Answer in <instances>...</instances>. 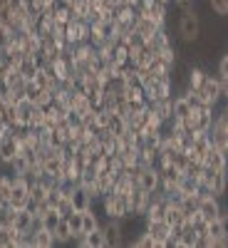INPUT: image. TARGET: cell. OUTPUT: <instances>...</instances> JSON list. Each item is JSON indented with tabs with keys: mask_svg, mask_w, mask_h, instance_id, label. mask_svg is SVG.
<instances>
[{
	"mask_svg": "<svg viewBox=\"0 0 228 248\" xmlns=\"http://www.w3.org/2000/svg\"><path fill=\"white\" fill-rule=\"evenodd\" d=\"M176 189L181 191V196H191V194H196V189H198V179H194V176H181V181H179Z\"/></svg>",
	"mask_w": 228,
	"mask_h": 248,
	"instance_id": "ffe728a7",
	"label": "cell"
},
{
	"mask_svg": "<svg viewBox=\"0 0 228 248\" xmlns=\"http://www.w3.org/2000/svg\"><path fill=\"white\" fill-rule=\"evenodd\" d=\"M109 5H119V3H124V0H107Z\"/></svg>",
	"mask_w": 228,
	"mask_h": 248,
	"instance_id": "4dcf8cb0",
	"label": "cell"
},
{
	"mask_svg": "<svg viewBox=\"0 0 228 248\" xmlns=\"http://www.w3.org/2000/svg\"><path fill=\"white\" fill-rule=\"evenodd\" d=\"M132 246H134V248H156L154 238H152L147 231H144V229H141V233H139V236L132 241Z\"/></svg>",
	"mask_w": 228,
	"mask_h": 248,
	"instance_id": "d4e9b609",
	"label": "cell"
},
{
	"mask_svg": "<svg viewBox=\"0 0 228 248\" xmlns=\"http://www.w3.org/2000/svg\"><path fill=\"white\" fill-rule=\"evenodd\" d=\"M57 211L62 214V218H67L70 214H75V206H72V199H62L57 203Z\"/></svg>",
	"mask_w": 228,
	"mask_h": 248,
	"instance_id": "83f0119b",
	"label": "cell"
},
{
	"mask_svg": "<svg viewBox=\"0 0 228 248\" xmlns=\"http://www.w3.org/2000/svg\"><path fill=\"white\" fill-rule=\"evenodd\" d=\"M32 241H35V248H52V246H55V236H52V231H47V229L35 231V233H32Z\"/></svg>",
	"mask_w": 228,
	"mask_h": 248,
	"instance_id": "e0dca14e",
	"label": "cell"
},
{
	"mask_svg": "<svg viewBox=\"0 0 228 248\" xmlns=\"http://www.w3.org/2000/svg\"><path fill=\"white\" fill-rule=\"evenodd\" d=\"M139 186L149 194H159L161 189V179H159V169L156 167H144L139 174Z\"/></svg>",
	"mask_w": 228,
	"mask_h": 248,
	"instance_id": "5b68a950",
	"label": "cell"
},
{
	"mask_svg": "<svg viewBox=\"0 0 228 248\" xmlns=\"http://www.w3.org/2000/svg\"><path fill=\"white\" fill-rule=\"evenodd\" d=\"M97 201L90 196V191L85 189V186H75V191H72V206H75V211H87L90 206H94Z\"/></svg>",
	"mask_w": 228,
	"mask_h": 248,
	"instance_id": "8fae6325",
	"label": "cell"
},
{
	"mask_svg": "<svg viewBox=\"0 0 228 248\" xmlns=\"http://www.w3.org/2000/svg\"><path fill=\"white\" fill-rule=\"evenodd\" d=\"M226 196H228V194H226Z\"/></svg>",
	"mask_w": 228,
	"mask_h": 248,
	"instance_id": "d6a6232c",
	"label": "cell"
},
{
	"mask_svg": "<svg viewBox=\"0 0 228 248\" xmlns=\"http://www.w3.org/2000/svg\"><path fill=\"white\" fill-rule=\"evenodd\" d=\"M147 45L154 50V52H159V50H164V47H169V45H174L171 43V37H169V32H167V28H161L159 32H154L149 40H147Z\"/></svg>",
	"mask_w": 228,
	"mask_h": 248,
	"instance_id": "9a60e30c",
	"label": "cell"
},
{
	"mask_svg": "<svg viewBox=\"0 0 228 248\" xmlns=\"http://www.w3.org/2000/svg\"><path fill=\"white\" fill-rule=\"evenodd\" d=\"M206 77H209V72H206L203 67H198V65L186 67V85H183V87H189V90H201L203 82H206Z\"/></svg>",
	"mask_w": 228,
	"mask_h": 248,
	"instance_id": "30bf717a",
	"label": "cell"
},
{
	"mask_svg": "<svg viewBox=\"0 0 228 248\" xmlns=\"http://www.w3.org/2000/svg\"><path fill=\"white\" fill-rule=\"evenodd\" d=\"M203 164H206V167H211V169H228V154L221 147H213V144H211V149L206 152Z\"/></svg>",
	"mask_w": 228,
	"mask_h": 248,
	"instance_id": "9c48e42d",
	"label": "cell"
},
{
	"mask_svg": "<svg viewBox=\"0 0 228 248\" xmlns=\"http://www.w3.org/2000/svg\"><path fill=\"white\" fill-rule=\"evenodd\" d=\"M127 43H129V47L137 52V50H141V47H147V37H144L141 32H137V30H132V32L127 35Z\"/></svg>",
	"mask_w": 228,
	"mask_h": 248,
	"instance_id": "cb8c5ba5",
	"label": "cell"
},
{
	"mask_svg": "<svg viewBox=\"0 0 228 248\" xmlns=\"http://www.w3.org/2000/svg\"><path fill=\"white\" fill-rule=\"evenodd\" d=\"M129 129V124H127V119L124 117H119V114H114L112 112V122H109V132L114 134V137H119V134H124Z\"/></svg>",
	"mask_w": 228,
	"mask_h": 248,
	"instance_id": "603a6c76",
	"label": "cell"
},
{
	"mask_svg": "<svg viewBox=\"0 0 228 248\" xmlns=\"http://www.w3.org/2000/svg\"><path fill=\"white\" fill-rule=\"evenodd\" d=\"M144 231H147L152 238H154V243H156V248H164V241H167V236H169V231H171V226L167 223V221H147L144 223Z\"/></svg>",
	"mask_w": 228,
	"mask_h": 248,
	"instance_id": "8992f818",
	"label": "cell"
},
{
	"mask_svg": "<svg viewBox=\"0 0 228 248\" xmlns=\"http://www.w3.org/2000/svg\"><path fill=\"white\" fill-rule=\"evenodd\" d=\"M5 169H8V174H13V176H25L28 169H30V164H28V159H25L23 154L17 152V154L8 161V167H5Z\"/></svg>",
	"mask_w": 228,
	"mask_h": 248,
	"instance_id": "5bb4252c",
	"label": "cell"
},
{
	"mask_svg": "<svg viewBox=\"0 0 228 248\" xmlns=\"http://www.w3.org/2000/svg\"><path fill=\"white\" fill-rule=\"evenodd\" d=\"M20 152V139L15 134L0 139V167H8V161Z\"/></svg>",
	"mask_w": 228,
	"mask_h": 248,
	"instance_id": "ba28073f",
	"label": "cell"
},
{
	"mask_svg": "<svg viewBox=\"0 0 228 248\" xmlns=\"http://www.w3.org/2000/svg\"><path fill=\"white\" fill-rule=\"evenodd\" d=\"M211 191H213V196H218V199H223V196L228 194V169H216V171H213Z\"/></svg>",
	"mask_w": 228,
	"mask_h": 248,
	"instance_id": "7c38bea8",
	"label": "cell"
},
{
	"mask_svg": "<svg viewBox=\"0 0 228 248\" xmlns=\"http://www.w3.org/2000/svg\"><path fill=\"white\" fill-rule=\"evenodd\" d=\"M0 8H3V5H0Z\"/></svg>",
	"mask_w": 228,
	"mask_h": 248,
	"instance_id": "1f68e13d",
	"label": "cell"
},
{
	"mask_svg": "<svg viewBox=\"0 0 228 248\" xmlns=\"http://www.w3.org/2000/svg\"><path fill=\"white\" fill-rule=\"evenodd\" d=\"M67 124H70V127L72 129H77V127H82V114L77 112V109H67Z\"/></svg>",
	"mask_w": 228,
	"mask_h": 248,
	"instance_id": "f1b7e54d",
	"label": "cell"
},
{
	"mask_svg": "<svg viewBox=\"0 0 228 248\" xmlns=\"http://www.w3.org/2000/svg\"><path fill=\"white\" fill-rule=\"evenodd\" d=\"M127 221L129 218H107L105 223H102V231H105V238H107V248H114V246L124 243V236H127Z\"/></svg>",
	"mask_w": 228,
	"mask_h": 248,
	"instance_id": "3957f363",
	"label": "cell"
},
{
	"mask_svg": "<svg viewBox=\"0 0 228 248\" xmlns=\"http://www.w3.org/2000/svg\"><path fill=\"white\" fill-rule=\"evenodd\" d=\"M17 72L23 75L25 79H35V72H37V67H35L32 57H23V60H20V65H17Z\"/></svg>",
	"mask_w": 228,
	"mask_h": 248,
	"instance_id": "7402d4cb",
	"label": "cell"
},
{
	"mask_svg": "<svg viewBox=\"0 0 228 248\" xmlns=\"http://www.w3.org/2000/svg\"><path fill=\"white\" fill-rule=\"evenodd\" d=\"M52 236H55V246H67V243L75 241V233H72V229H70L67 218H62V221L57 223V229L52 231Z\"/></svg>",
	"mask_w": 228,
	"mask_h": 248,
	"instance_id": "4fadbf2b",
	"label": "cell"
},
{
	"mask_svg": "<svg viewBox=\"0 0 228 248\" xmlns=\"http://www.w3.org/2000/svg\"><path fill=\"white\" fill-rule=\"evenodd\" d=\"M221 211H223V203H221V199H218V196L201 199V203H198V214H201L206 221L221 218Z\"/></svg>",
	"mask_w": 228,
	"mask_h": 248,
	"instance_id": "52a82bcc",
	"label": "cell"
},
{
	"mask_svg": "<svg viewBox=\"0 0 228 248\" xmlns=\"http://www.w3.org/2000/svg\"><path fill=\"white\" fill-rule=\"evenodd\" d=\"M221 223H223V233L228 236V206H223V211H221Z\"/></svg>",
	"mask_w": 228,
	"mask_h": 248,
	"instance_id": "f546056e",
	"label": "cell"
},
{
	"mask_svg": "<svg viewBox=\"0 0 228 248\" xmlns=\"http://www.w3.org/2000/svg\"><path fill=\"white\" fill-rule=\"evenodd\" d=\"M99 203L107 218H129V194L107 191L99 199Z\"/></svg>",
	"mask_w": 228,
	"mask_h": 248,
	"instance_id": "7a4b0ae2",
	"label": "cell"
},
{
	"mask_svg": "<svg viewBox=\"0 0 228 248\" xmlns=\"http://www.w3.org/2000/svg\"><path fill=\"white\" fill-rule=\"evenodd\" d=\"M85 248H107V238H105L102 226H99V229H94L92 233L85 236Z\"/></svg>",
	"mask_w": 228,
	"mask_h": 248,
	"instance_id": "2e32d148",
	"label": "cell"
},
{
	"mask_svg": "<svg viewBox=\"0 0 228 248\" xmlns=\"http://www.w3.org/2000/svg\"><path fill=\"white\" fill-rule=\"evenodd\" d=\"M176 35H179V40H181L183 45L198 43V37H201V15L191 5L181 8L179 23H176Z\"/></svg>",
	"mask_w": 228,
	"mask_h": 248,
	"instance_id": "6da1fadb",
	"label": "cell"
},
{
	"mask_svg": "<svg viewBox=\"0 0 228 248\" xmlns=\"http://www.w3.org/2000/svg\"><path fill=\"white\" fill-rule=\"evenodd\" d=\"M201 97L209 102L211 107H218L221 102H223V92H221V82H218V75H209L203 82V87L198 90Z\"/></svg>",
	"mask_w": 228,
	"mask_h": 248,
	"instance_id": "277c9868",
	"label": "cell"
},
{
	"mask_svg": "<svg viewBox=\"0 0 228 248\" xmlns=\"http://www.w3.org/2000/svg\"><path fill=\"white\" fill-rule=\"evenodd\" d=\"M60 221H62V214H60L57 209H47V211L43 214V229H47V231H55Z\"/></svg>",
	"mask_w": 228,
	"mask_h": 248,
	"instance_id": "44dd1931",
	"label": "cell"
},
{
	"mask_svg": "<svg viewBox=\"0 0 228 248\" xmlns=\"http://www.w3.org/2000/svg\"><path fill=\"white\" fill-rule=\"evenodd\" d=\"M164 221H167L169 226H179L183 223V211H181V206H167V211H164Z\"/></svg>",
	"mask_w": 228,
	"mask_h": 248,
	"instance_id": "d6986e66",
	"label": "cell"
},
{
	"mask_svg": "<svg viewBox=\"0 0 228 248\" xmlns=\"http://www.w3.org/2000/svg\"><path fill=\"white\" fill-rule=\"evenodd\" d=\"M209 8L218 17H228V0H209Z\"/></svg>",
	"mask_w": 228,
	"mask_h": 248,
	"instance_id": "484cf974",
	"label": "cell"
},
{
	"mask_svg": "<svg viewBox=\"0 0 228 248\" xmlns=\"http://www.w3.org/2000/svg\"><path fill=\"white\" fill-rule=\"evenodd\" d=\"M194 109L189 107V102H186V97L183 94H176L174 97V117L176 119H183V117H189Z\"/></svg>",
	"mask_w": 228,
	"mask_h": 248,
	"instance_id": "ac0fdd59",
	"label": "cell"
},
{
	"mask_svg": "<svg viewBox=\"0 0 228 248\" xmlns=\"http://www.w3.org/2000/svg\"><path fill=\"white\" fill-rule=\"evenodd\" d=\"M65 141H67V139H65V134H62L60 129H52V132L47 134V144H50V147H55V149H60Z\"/></svg>",
	"mask_w": 228,
	"mask_h": 248,
	"instance_id": "4316f807",
	"label": "cell"
}]
</instances>
